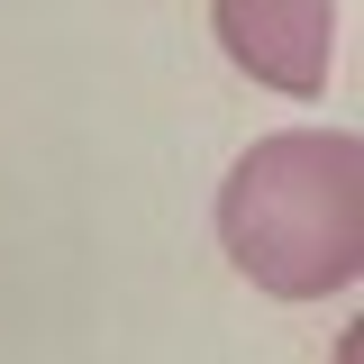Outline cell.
Returning <instances> with one entry per match:
<instances>
[{
    "instance_id": "6da1fadb",
    "label": "cell",
    "mask_w": 364,
    "mask_h": 364,
    "mask_svg": "<svg viewBox=\"0 0 364 364\" xmlns=\"http://www.w3.org/2000/svg\"><path fill=\"white\" fill-rule=\"evenodd\" d=\"M219 246L282 301H328L364 273V146L346 128H291L237 155L219 191Z\"/></svg>"
},
{
    "instance_id": "7a4b0ae2",
    "label": "cell",
    "mask_w": 364,
    "mask_h": 364,
    "mask_svg": "<svg viewBox=\"0 0 364 364\" xmlns=\"http://www.w3.org/2000/svg\"><path fill=\"white\" fill-rule=\"evenodd\" d=\"M228 55L273 91H318L337 55V9L328 0H219Z\"/></svg>"
}]
</instances>
